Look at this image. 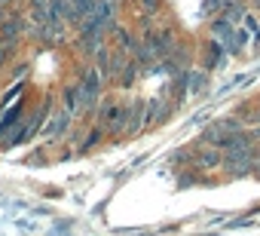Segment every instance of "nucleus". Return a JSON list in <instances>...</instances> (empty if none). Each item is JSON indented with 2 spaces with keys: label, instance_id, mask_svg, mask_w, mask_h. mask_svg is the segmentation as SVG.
I'll use <instances>...</instances> for the list:
<instances>
[{
  "label": "nucleus",
  "instance_id": "nucleus-8",
  "mask_svg": "<svg viewBox=\"0 0 260 236\" xmlns=\"http://www.w3.org/2000/svg\"><path fill=\"white\" fill-rule=\"evenodd\" d=\"M223 52H226V49H223L217 40H211V43L205 46V71H208V68H217V65L223 62Z\"/></svg>",
  "mask_w": 260,
  "mask_h": 236
},
{
  "label": "nucleus",
  "instance_id": "nucleus-1",
  "mask_svg": "<svg viewBox=\"0 0 260 236\" xmlns=\"http://www.w3.org/2000/svg\"><path fill=\"white\" fill-rule=\"evenodd\" d=\"M239 132H245V126L239 123V116H233V120H220V123H211L205 132H202V141L211 144V148H226Z\"/></svg>",
  "mask_w": 260,
  "mask_h": 236
},
{
  "label": "nucleus",
  "instance_id": "nucleus-9",
  "mask_svg": "<svg viewBox=\"0 0 260 236\" xmlns=\"http://www.w3.org/2000/svg\"><path fill=\"white\" fill-rule=\"evenodd\" d=\"M242 13H245V10H242V4H226V10H223V16H220V19H223V22H230V25H236V22H242Z\"/></svg>",
  "mask_w": 260,
  "mask_h": 236
},
{
  "label": "nucleus",
  "instance_id": "nucleus-7",
  "mask_svg": "<svg viewBox=\"0 0 260 236\" xmlns=\"http://www.w3.org/2000/svg\"><path fill=\"white\" fill-rule=\"evenodd\" d=\"M68 126H71V110L64 107V110H58V113H55V120L49 123V132H46V135H49V141L61 138V135L68 132Z\"/></svg>",
  "mask_w": 260,
  "mask_h": 236
},
{
  "label": "nucleus",
  "instance_id": "nucleus-6",
  "mask_svg": "<svg viewBox=\"0 0 260 236\" xmlns=\"http://www.w3.org/2000/svg\"><path fill=\"white\" fill-rule=\"evenodd\" d=\"M169 116V98H153V101H147V126H156V123H162Z\"/></svg>",
  "mask_w": 260,
  "mask_h": 236
},
{
  "label": "nucleus",
  "instance_id": "nucleus-4",
  "mask_svg": "<svg viewBox=\"0 0 260 236\" xmlns=\"http://www.w3.org/2000/svg\"><path fill=\"white\" fill-rule=\"evenodd\" d=\"M147 126V101H128L125 104V132H141Z\"/></svg>",
  "mask_w": 260,
  "mask_h": 236
},
{
  "label": "nucleus",
  "instance_id": "nucleus-5",
  "mask_svg": "<svg viewBox=\"0 0 260 236\" xmlns=\"http://www.w3.org/2000/svg\"><path fill=\"white\" fill-rule=\"evenodd\" d=\"M202 144H205V141H202ZM190 160H193L199 169H220V163H223V151H220V148H211V144H205L202 151L190 154Z\"/></svg>",
  "mask_w": 260,
  "mask_h": 236
},
{
  "label": "nucleus",
  "instance_id": "nucleus-3",
  "mask_svg": "<svg viewBox=\"0 0 260 236\" xmlns=\"http://www.w3.org/2000/svg\"><path fill=\"white\" fill-rule=\"evenodd\" d=\"M22 31H25V19L7 13L0 19V46H16L22 40Z\"/></svg>",
  "mask_w": 260,
  "mask_h": 236
},
{
  "label": "nucleus",
  "instance_id": "nucleus-2",
  "mask_svg": "<svg viewBox=\"0 0 260 236\" xmlns=\"http://www.w3.org/2000/svg\"><path fill=\"white\" fill-rule=\"evenodd\" d=\"M98 129H107V132L125 129V104H119V101H104V104L98 107Z\"/></svg>",
  "mask_w": 260,
  "mask_h": 236
}]
</instances>
